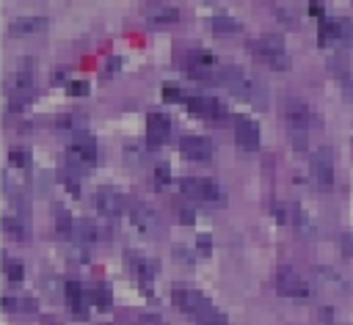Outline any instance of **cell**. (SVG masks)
Wrapping results in <instances>:
<instances>
[{
  "label": "cell",
  "mask_w": 353,
  "mask_h": 325,
  "mask_svg": "<svg viewBox=\"0 0 353 325\" xmlns=\"http://www.w3.org/2000/svg\"><path fill=\"white\" fill-rule=\"evenodd\" d=\"M284 118H287L292 143L303 149L306 146V135H309V124H312V107L303 99H295L292 96V99L284 102Z\"/></svg>",
  "instance_id": "obj_1"
},
{
  "label": "cell",
  "mask_w": 353,
  "mask_h": 325,
  "mask_svg": "<svg viewBox=\"0 0 353 325\" xmlns=\"http://www.w3.org/2000/svg\"><path fill=\"white\" fill-rule=\"evenodd\" d=\"M251 52H254L259 61L270 63L273 69H287V66H290V55H287V50H284V39L276 36V33H262L259 39H254V41H251Z\"/></svg>",
  "instance_id": "obj_2"
},
{
  "label": "cell",
  "mask_w": 353,
  "mask_h": 325,
  "mask_svg": "<svg viewBox=\"0 0 353 325\" xmlns=\"http://www.w3.org/2000/svg\"><path fill=\"white\" fill-rule=\"evenodd\" d=\"M179 187H182V193H185L188 198H199V201H210V204H223V198H226L223 187H221L218 182H212V179L185 176V179L179 182Z\"/></svg>",
  "instance_id": "obj_3"
},
{
  "label": "cell",
  "mask_w": 353,
  "mask_h": 325,
  "mask_svg": "<svg viewBox=\"0 0 353 325\" xmlns=\"http://www.w3.org/2000/svg\"><path fill=\"white\" fill-rule=\"evenodd\" d=\"M276 289L281 292V295H287V297H295V300H306V297H312V284L298 273V270H292V267H281L279 273H276Z\"/></svg>",
  "instance_id": "obj_4"
},
{
  "label": "cell",
  "mask_w": 353,
  "mask_h": 325,
  "mask_svg": "<svg viewBox=\"0 0 353 325\" xmlns=\"http://www.w3.org/2000/svg\"><path fill=\"white\" fill-rule=\"evenodd\" d=\"M171 300H174L176 308H182V311L190 314V317H201L207 308H212V303H210L199 289H193V286H174Z\"/></svg>",
  "instance_id": "obj_5"
},
{
  "label": "cell",
  "mask_w": 353,
  "mask_h": 325,
  "mask_svg": "<svg viewBox=\"0 0 353 325\" xmlns=\"http://www.w3.org/2000/svg\"><path fill=\"white\" fill-rule=\"evenodd\" d=\"M312 176H314L317 187H323V190L334 187V154L328 146H323L312 154Z\"/></svg>",
  "instance_id": "obj_6"
},
{
  "label": "cell",
  "mask_w": 353,
  "mask_h": 325,
  "mask_svg": "<svg viewBox=\"0 0 353 325\" xmlns=\"http://www.w3.org/2000/svg\"><path fill=\"white\" fill-rule=\"evenodd\" d=\"M94 204H97V209L105 215V218H119L121 212H124V207H127V198L116 190V187H97V193H94Z\"/></svg>",
  "instance_id": "obj_7"
},
{
  "label": "cell",
  "mask_w": 353,
  "mask_h": 325,
  "mask_svg": "<svg viewBox=\"0 0 353 325\" xmlns=\"http://www.w3.org/2000/svg\"><path fill=\"white\" fill-rule=\"evenodd\" d=\"M182 61H185V69L196 77H207L215 66V55L210 50H201V47H193V50L182 52Z\"/></svg>",
  "instance_id": "obj_8"
},
{
  "label": "cell",
  "mask_w": 353,
  "mask_h": 325,
  "mask_svg": "<svg viewBox=\"0 0 353 325\" xmlns=\"http://www.w3.org/2000/svg\"><path fill=\"white\" fill-rule=\"evenodd\" d=\"M146 138H149V146H163L171 138V118L163 110H154L146 116Z\"/></svg>",
  "instance_id": "obj_9"
},
{
  "label": "cell",
  "mask_w": 353,
  "mask_h": 325,
  "mask_svg": "<svg viewBox=\"0 0 353 325\" xmlns=\"http://www.w3.org/2000/svg\"><path fill=\"white\" fill-rule=\"evenodd\" d=\"M234 140H237L240 149L254 151L259 146V124L248 116H237L234 118Z\"/></svg>",
  "instance_id": "obj_10"
},
{
  "label": "cell",
  "mask_w": 353,
  "mask_h": 325,
  "mask_svg": "<svg viewBox=\"0 0 353 325\" xmlns=\"http://www.w3.org/2000/svg\"><path fill=\"white\" fill-rule=\"evenodd\" d=\"M179 149H182V154H188L190 160H210V157H212V140L204 138V135H193V132L182 135V138H179Z\"/></svg>",
  "instance_id": "obj_11"
},
{
  "label": "cell",
  "mask_w": 353,
  "mask_h": 325,
  "mask_svg": "<svg viewBox=\"0 0 353 325\" xmlns=\"http://www.w3.org/2000/svg\"><path fill=\"white\" fill-rule=\"evenodd\" d=\"M188 107L204 118H223L226 116V105L215 96H207V94H199V96H188Z\"/></svg>",
  "instance_id": "obj_12"
},
{
  "label": "cell",
  "mask_w": 353,
  "mask_h": 325,
  "mask_svg": "<svg viewBox=\"0 0 353 325\" xmlns=\"http://www.w3.org/2000/svg\"><path fill=\"white\" fill-rule=\"evenodd\" d=\"M72 154H77L83 162H97V140L91 132H83V129H74L72 132Z\"/></svg>",
  "instance_id": "obj_13"
},
{
  "label": "cell",
  "mask_w": 353,
  "mask_h": 325,
  "mask_svg": "<svg viewBox=\"0 0 353 325\" xmlns=\"http://www.w3.org/2000/svg\"><path fill=\"white\" fill-rule=\"evenodd\" d=\"M130 218H132V223L135 226H141V229H157V212L146 204V201H141V198H132L130 201Z\"/></svg>",
  "instance_id": "obj_14"
},
{
  "label": "cell",
  "mask_w": 353,
  "mask_h": 325,
  "mask_svg": "<svg viewBox=\"0 0 353 325\" xmlns=\"http://www.w3.org/2000/svg\"><path fill=\"white\" fill-rule=\"evenodd\" d=\"M127 262H130V270L141 278V281H149V278H154L157 275V262L154 259H149V256H141V253H127Z\"/></svg>",
  "instance_id": "obj_15"
},
{
  "label": "cell",
  "mask_w": 353,
  "mask_h": 325,
  "mask_svg": "<svg viewBox=\"0 0 353 325\" xmlns=\"http://www.w3.org/2000/svg\"><path fill=\"white\" fill-rule=\"evenodd\" d=\"M63 295H66V303L72 306L74 317H85V295H83V286L77 281H66L63 284Z\"/></svg>",
  "instance_id": "obj_16"
},
{
  "label": "cell",
  "mask_w": 353,
  "mask_h": 325,
  "mask_svg": "<svg viewBox=\"0 0 353 325\" xmlns=\"http://www.w3.org/2000/svg\"><path fill=\"white\" fill-rule=\"evenodd\" d=\"M143 11H146V17L154 19V22H174V19L179 17V8L171 6V3H149Z\"/></svg>",
  "instance_id": "obj_17"
},
{
  "label": "cell",
  "mask_w": 353,
  "mask_h": 325,
  "mask_svg": "<svg viewBox=\"0 0 353 325\" xmlns=\"http://www.w3.org/2000/svg\"><path fill=\"white\" fill-rule=\"evenodd\" d=\"M44 25H47L44 17H39V14H25V17H14L11 25H8V30H11V33H28V30H36V28H44Z\"/></svg>",
  "instance_id": "obj_18"
},
{
  "label": "cell",
  "mask_w": 353,
  "mask_h": 325,
  "mask_svg": "<svg viewBox=\"0 0 353 325\" xmlns=\"http://www.w3.org/2000/svg\"><path fill=\"white\" fill-rule=\"evenodd\" d=\"M336 44L339 47L353 44V19L350 17H336Z\"/></svg>",
  "instance_id": "obj_19"
},
{
  "label": "cell",
  "mask_w": 353,
  "mask_h": 325,
  "mask_svg": "<svg viewBox=\"0 0 353 325\" xmlns=\"http://www.w3.org/2000/svg\"><path fill=\"white\" fill-rule=\"evenodd\" d=\"M3 229H6L8 234H14L17 240H25V237H28V226H25V220H22V218L6 215V218H3Z\"/></svg>",
  "instance_id": "obj_20"
},
{
  "label": "cell",
  "mask_w": 353,
  "mask_h": 325,
  "mask_svg": "<svg viewBox=\"0 0 353 325\" xmlns=\"http://www.w3.org/2000/svg\"><path fill=\"white\" fill-rule=\"evenodd\" d=\"M3 273H6L8 281H22L25 264H22L19 259H14V256H6V259H3Z\"/></svg>",
  "instance_id": "obj_21"
},
{
  "label": "cell",
  "mask_w": 353,
  "mask_h": 325,
  "mask_svg": "<svg viewBox=\"0 0 353 325\" xmlns=\"http://www.w3.org/2000/svg\"><path fill=\"white\" fill-rule=\"evenodd\" d=\"M196 322H199V325H229L226 314H223L221 308H215V306H212V308H207L201 317H196Z\"/></svg>",
  "instance_id": "obj_22"
},
{
  "label": "cell",
  "mask_w": 353,
  "mask_h": 325,
  "mask_svg": "<svg viewBox=\"0 0 353 325\" xmlns=\"http://www.w3.org/2000/svg\"><path fill=\"white\" fill-rule=\"evenodd\" d=\"M212 28L215 30H223V33H232V30L240 28V22L234 17H229V14H212Z\"/></svg>",
  "instance_id": "obj_23"
},
{
  "label": "cell",
  "mask_w": 353,
  "mask_h": 325,
  "mask_svg": "<svg viewBox=\"0 0 353 325\" xmlns=\"http://www.w3.org/2000/svg\"><path fill=\"white\" fill-rule=\"evenodd\" d=\"M74 229H77V237H80V242H83V245L97 242V229H94V223H88V220H77V223H74Z\"/></svg>",
  "instance_id": "obj_24"
},
{
  "label": "cell",
  "mask_w": 353,
  "mask_h": 325,
  "mask_svg": "<svg viewBox=\"0 0 353 325\" xmlns=\"http://www.w3.org/2000/svg\"><path fill=\"white\" fill-rule=\"evenodd\" d=\"M91 300H94V306H97V308L108 311V308H110V289H108L105 284H97V286H94V292H91Z\"/></svg>",
  "instance_id": "obj_25"
},
{
  "label": "cell",
  "mask_w": 353,
  "mask_h": 325,
  "mask_svg": "<svg viewBox=\"0 0 353 325\" xmlns=\"http://www.w3.org/2000/svg\"><path fill=\"white\" fill-rule=\"evenodd\" d=\"M3 308H8V311H33L36 303L30 297H3Z\"/></svg>",
  "instance_id": "obj_26"
},
{
  "label": "cell",
  "mask_w": 353,
  "mask_h": 325,
  "mask_svg": "<svg viewBox=\"0 0 353 325\" xmlns=\"http://www.w3.org/2000/svg\"><path fill=\"white\" fill-rule=\"evenodd\" d=\"M292 223H295V226H298L303 234H312V231H314L312 218H309V215L303 212V207H298V204H295V212H292Z\"/></svg>",
  "instance_id": "obj_27"
},
{
  "label": "cell",
  "mask_w": 353,
  "mask_h": 325,
  "mask_svg": "<svg viewBox=\"0 0 353 325\" xmlns=\"http://www.w3.org/2000/svg\"><path fill=\"white\" fill-rule=\"evenodd\" d=\"M8 160L14 162V165H30V151L25 149V146H11V151H8Z\"/></svg>",
  "instance_id": "obj_28"
},
{
  "label": "cell",
  "mask_w": 353,
  "mask_h": 325,
  "mask_svg": "<svg viewBox=\"0 0 353 325\" xmlns=\"http://www.w3.org/2000/svg\"><path fill=\"white\" fill-rule=\"evenodd\" d=\"M163 99H165V102H176V99H182V85L174 83V80H165V83H163Z\"/></svg>",
  "instance_id": "obj_29"
},
{
  "label": "cell",
  "mask_w": 353,
  "mask_h": 325,
  "mask_svg": "<svg viewBox=\"0 0 353 325\" xmlns=\"http://www.w3.org/2000/svg\"><path fill=\"white\" fill-rule=\"evenodd\" d=\"M55 226H58V231H61V234L72 231V215H69L63 207H55Z\"/></svg>",
  "instance_id": "obj_30"
},
{
  "label": "cell",
  "mask_w": 353,
  "mask_h": 325,
  "mask_svg": "<svg viewBox=\"0 0 353 325\" xmlns=\"http://www.w3.org/2000/svg\"><path fill=\"white\" fill-rule=\"evenodd\" d=\"M154 182H157V185H168V182H171V168H168V162H160V165L154 168Z\"/></svg>",
  "instance_id": "obj_31"
},
{
  "label": "cell",
  "mask_w": 353,
  "mask_h": 325,
  "mask_svg": "<svg viewBox=\"0 0 353 325\" xmlns=\"http://www.w3.org/2000/svg\"><path fill=\"white\" fill-rule=\"evenodd\" d=\"M66 91L74 94V96H83V94H88V83H85V80H72V83L66 85Z\"/></svg>",
  "instance_id": "obj_32"
},
{
  "label": "cell",
  "mask_w": 353,
  "mask_h": 325,
  "mask_svg": "<svg viewBox=\"0 0 353 325\" xmlns=\"http://www.w3.org/2000/svg\"><path fill=\"white\" fill-rule=\"evenodd\" d=\"M176 212H179V220L182 223H193V218H196V212H193V207H188L185 201L176 207Z\"/></svg>",
  "instance_id": "obj_33"
},
{
  "label": "cell",
  "mask_w": 353,
  "mask_h": 325,
  "mask_svg": "<svg viewBox=\"0 0 353 325\" xmlns=\"http://www.w3.org/2000/svg\"><path fill=\"white\" fill-rule=\"evenodd\" d=\"M196 248L207 256V253L212 251V240H210V234H199V237H196Z\"/></svg>",
  "instance_id": "obj_34"
},
{
  "label": "cell",
  "mask_w": 353,
  "mask_h": 325,
  "mask_svg": "<svg viewBox=\"0 0 353 325\" xmlns=\"http://www.w3.org/2000/svg\"><path fill=\"white\" fill-rule=\"evenodd\" d=\"M339 248H342L347 256H353V234H342V237H339Z\"/></svg>",
  "instance_id": "obj_35"
},
{
  "label": "cell",
  "mask_w": 353,
  "mask_h": 325,
  "mask_svg": "<svg viewBox=\"0 0 353 325\" xmlns=\"http://www.w3.org/2000/svg\"><path fill=\"white\" fill-rule=\"evenodd\" d=\"M309 14H314V17H320V19H323V17H325L323 3H312V6H309Z\"/></svg>",
  "instance_id": "obj_36"
},
{
  "label": "cell",
  "mask_w": 353,
  "mask_h": 325,
  "mask_svg": "<svg viewBox=\"0 0 353 325\" xmlns=\"http://www.w3.org/2000/svg\"><path fill=\"white\" fill-rule=\"evenodd\" d=\"M119 63H121V58H119V55H113V58H108V66H105V72H113V69H116Z\"/></svg>",
  "instance_id": "obj_37"
},
{
  "label": "cell",
  "mask_w": 353,
  "mask_h": 325,
  "mask_svg": "<svg viewBox=\"0 0 353 325\" xmlns=\"http://www.w3.org/2000/svg\"><path fill=\"white\" fill-rule=\"evenodd\" d=\"M55 124H58V127H72V116H58Z\"/></svg>",
  "instance_id": "obj_38"
}]
</instances>
